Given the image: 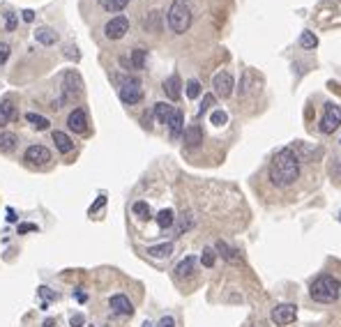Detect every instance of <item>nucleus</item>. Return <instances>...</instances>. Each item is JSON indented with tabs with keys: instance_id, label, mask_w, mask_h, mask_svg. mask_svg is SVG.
Segmentation results:
<instances>
[{
	"instance_id": "obj_1",
	"label": "nucleus",
	"mask_w": 341,
	"mask_h": 327,
	"mask_svg": "<svg viewBox=\"0 0 341 327\" xmlns=\"http://www.w3.org/2000/svg\"><path fill=\"white\" fill-rule=\"evenodd\" d=\"M300 177V159L293 148H281L270 164V182L275 187H291Z\"/></svg>"
},
{
	"instance_id": "obj_2",
	"label": "nucleus",
	"mask_w": 341,
	"mask_h": 327,
	"mask_svg": "<svg viewBox=\"0 0 341 327\" xmlns=\"http://www.w3.org/2000/svg\"><path fill=\"white\" fill-rule=\"evenodd\" d=\"M339 293H341V283L336 281L334 277L330 274H323V277L314 279V283L309 286V295L321 304H330L339 300Z\"/></svg>"
},
{
	"instance_id": "obj_3",
	"label": "nucleus",
	"mask_w": 341,
	"mask_h": 327,
	"mask_svg": "<svg viewBox=\"0 0 341 327\" xmlns=\"http://www.w3.org/2000/svg\"><path fill=\"white\" fill-rule=\"evenodd\" d=\"M166 21H168V28L176 35H182V32L189 30V25H191L189 0H173L168 7V14H166Z\"/></svg>"
},
{
	"instance_id": "obj_4",
	"label": "nucleus",
	"mask_w": 341,
	"mask_h": 327,
	"mask_svg": "<svg viewBox=\"0 0 341 327\" xmlns=\"http://www.w3.org/2000/svg\"><path fill=\"white\" fill-rule=\"evenodd\" d=\"M118 95L125 104H139L143 99V88H141V81L136 76H122L118 81Z\"/></svg>"
},
{
	"instance_id": "obj_5",
	"label": "nucleus",
	"mask_w": 341,
	"mask_h": 327,
	"mask_svg": "<svg viewBox=\"0 0 341 327\" xmlns=\"http://www.w3.org/2000/svg\"><path fill=\"white\" fill-rule=\"evenodd\" d=\"M81 92H83V81H81L79 71L67 69L65 76H62V99L58 101V104H62V101H70V99H76Z\"/></svg>"
},
{
	"instance_id": "obj_6",
	"label": "nucleus",
	"mask_w": 341,
	"mask_h": 327,
	"mask_svg": "<svg viewBox=\"0 0 341 327\" xmlns=\"http://www.w3.org/2000/svg\"><path fill=\"white\" fill-rule=\"evenodd\" d=\"M233 88H235V79H233V74L228 69H221L215 74V79H212V90H215V97H219V99H228V97L233 95Z\"/></svg>"
},
{
	"instance_id": "obj_7",
	"label": "nucleus",
	"mask_w": 341,
	"mask_h": 327,
	"mask_svg": "<svg viewBox=\"0 0 341 327\" xmlns=\"http://www.w3.org/2000/svg\"><path fill=\"white\" fill-rule=\"evenodd\" d=\"M341 127V106L336 104H327L325 111H323L321 118V131L323 134H332Z\"/></svg>"
},
{
	"instance_id": "obj_8",
	"label": "nucleus",
	"mask_w": 341,
	"mask_h": 327,
	"mask_svg": "<svg viewBox=\"0 0 341 327\" xmlns=\"http://www.w3.org/2000/svg\"><path fill=\"white\" fill-rule=\"evenodd\" d=\"M129 32V19L127 16H113L109 23L104 25V35L109 40H122V37Z\"/></svg>"
},
{
	"instance_id": "obj_9",
	"label": "nucleus",
	"mask_w": 341,
	"mask_h": 327,
	"mask_svg": "<svg viewBox=\"0 0 341 327\" xmlns=\"http://www.w3.org/2000/svg\"><path fill=\"white\" fill-rule=\"evenodd\" d=\"M295 318H297L295 304H279V307L272 309V322L279 327H286L291 322H295Z\"/></svg>"
},
{
	"instance_id": "obj_10",
	"label": "nucleus",
	"mask_w": 341,
	"mask_h": 327,
	"mask_svg": "<svg viewBox=\"0 0 341 327\" xmlns=\"http://www.w3.org/2000/svg\"><path fill=\"white\" fill-rule=\"evenodd\" d=\"M23 159L28 164H32V166H44V164L51 161V150L44 146H30L23 152Z\"/></svg>"
},
{
	"instance_id": "obj_11",
	"label": "nucleus",
	"mask_w": 341,
	"mask_h": 327,
	"mask_svg": "<svg viewBox=\"0 0 341 327\" xmlns=\"http://www.w3.org/2000/svg\"><path fill=\"white\" fill-rule=\"evenodd\" d=\"M67 127H70L72 131H76V134L88 131V116H85L83 108H74V111L67 116Z\"/></svg>"
},
{
	"instance_id": "obj_12",
	"label": "nucleus",
	"mask_w": 341,
	"mask_h": 327,
	"mask_svg": "<svg viewBox=\"0 0 341 327\" xmlns=\"http://www.w3.org/2000/svg\"><path fill=\"white\" fill-rule=\"evenodd\" d=\"M109 304H111V309H113V313H118V316H131V313H134V304L129 302V297L120 295V293L111 297Z\"/></svg>"
},
{
	"instance_id": "obj_13",
	"label": "nucleus",
	"mask_w": 341,
	"mask_h": 327,
	"mask_svg": "<svg viewBox=\"0 0 341 327\" xmlns=\"http://www.w3.org/2000/svg\"><path fill=\"white\" fill-rule=\"evenodd\" d=\"M166 127H168V136L173 138V141H178V138L185 134V116H182L180 108L173 111V116H170V120L166 122Z\"/></svg>"
},
{
	"instance_id": "obj_14",
	"label": "nucleus",
	"mask_w": 341,
	"mask_h": 327,
	"mask_svg": "<svg viewBox=\"0 0 341 327\" xmlns=\"http://www.w3.org/2000/svg\"><path fill=\"white\" fill-rule=\"evenodd\" d=\"M164 92H166V97H168L170 101H178L180 99V95H182V81H180V76L178 74H170L168 79L164 81Z\"/></svg>"
},
{
	"instance_id": "obj_15",
	"label": "nucleus",
	"mask_w": 341,
	"mask_h": 327,
	"mask_svg": "<svg viewBox=\"0 0 341 327\" xmlns=\"http://www.w3.org/2000/svg\"><path fill=\"white\" fill-rule=\"evenodd\" d=\"M215 251H217V253H221V258H224L226 263H233V265H242V263H245V261H242V256L235 251V249H231L228 244H226V242H221V240L217 242Z\"/></svg>"
},
{
	"instance_id": "obj_16",
	"label": "nucleus",
	"mask_w": 341,
	"mask_h": 327,
	"mask_svg": "<svg viewBox=\"0 0 341 327\" xmlns=\"http://www.w3.org/2000/svg\"><path fill=\"white\" fill-rule=\"evenodd\" d=\"M182 138H185L187 148H198L203 143V129L198 125H189L182 134Z\"/></svg>"
},
{
	"instance_id": "obj_17",
	"label": "nucleus",
	"mask_w": 341,
	"mask_h": 327,
	"mask_svg": "<svg viewBox=\"0 0 341 327\" xmlns=\"http://www.w3.org/2000/svg\"><path fill=\"white\" fill-rule=\"evenodd\" d=\"M53 143H55V148H58L62 155H70V152L74 150V141H72L65 131H53Z\"/></svg>"
},
{
	"instance_id": "obj_18",
	"label": "nucleus",
	"mask_w": 341,
	"mask_h": 327,
	"mask_svg": "<svg viewBox=\"0 0 341 327\" xmlns=\"http://www.w3.org/2000/svg\"><path fill=\"white\" fill-rule=\"evenodd\" d=\"M35 40L40 42V44H44V46H51V44L58 42V32L44 25V28H37V30H35Z\"/></svg>"
},
{
	"instance_id": "obj_19",
	"label": "nucleus",
	"mask_w": 341,
	"mask_h": 327,
	"mask_svg": "<svg viewBox=\"0 0 341 327\" xmlns=\"http://www.w3.org/2000/svg\"><path fill=\"white\" fill-rule=\"evenodd\" d=\"M16 111H14V104L12 99H3L0 101V127H5L10 120H14Z\"/></svg>"
},
{
	"instance_id": "obj_20",
	"label": "nucleus",
	"mask_w": 341,
	"mask_h": 327,
	"mask_svg": "<svg viewBox=\"0 0 341 327\" xmlns=\"http://www.w3.org/2000/svg\"><path fill=\"white\" fill-rule=\"evenodd\" d=\"M194 265H196V258H194V256L182 258V261L176 265V277H180V279L189 277L191 272H194Z\"/></svg>"
},
{
	"instance_id": "obj_21",
	"label": "nucleus",
	"mask_w": 341,
	"mask_h": 327,
	"mask_svg": "<svg viewBox=\"0 0 341 327\" xmlns=\"http://www.w3.org/2000/svg\"><path fill=\"white\" fill-rule=\"evenodd\" d=\"M173 111H176V106L166 104V101H157V104H155V116H157V120H159V122H164V125L170 120Z\"/></svg>"
},
{
	"instance_id": "obj_22",
	"label": "nucleus",
	"mask_w": 341,
	"mask_h": 327,
	"mask_svg": "<svg viewBox=\"0 0 341 327\" xmlns=\"http://www.w3.org/2000/svg\"><path fill=\"white\" fill-rule=\"evenodd\" d=\"M19 143V136L12 131H0V152H12Z\"/></svg>"
},
{
	"instance_id": "obj_23",
	"label": "nucleus",
	"mask_w": 341,
	"mask_h": 327,
	"mask_svg": "<svg viewBox=\"0 0 341 327\" xmlns=\"http://www.w3.org/2000/svg\"><path fill=\"white\" fill-rule=\"evenodd\" d=\"M25 120L30 122L32 127H35L37 131H44V129H49V118H44V116H40V113H25Z\"/></svg>"
},
{
	"instance_id": "obj_24",
	"label": "nucleus",
	"mask_w": 341,
	"mask_h": 327,
	"mask_svg": "<svg viewBox=\"0 0 341 327\" xmlns=\"http://www.w3.org/2000/svg\"><path fill=\"white\" fill-rule=\"evenodd\" d=\"M157 224H159L161 231H164V228H170L173 224H176V212L168 210V207H166V210H161L159 214H157Z\"/></svg>"
},
{
	"instance_id": "obj_25",
	"label": "nucleus",
	"mask_w": 341,
	"mask_h": 327,
	"mask_svg": "<svg viewBox=\"0 0 341 327\" xmlns=\"http://www.w3.org/2000/svg\"><path fill=\"white\" fill-rule=\"evenodd\" d=\"M148 253H150L152 258H168L170 253H173V244H170V242L157 244V247H150V249H148Z\"/></svg>"
},
{
	"instance_id": "obj_26",
	"label": "nucleus",
	"mask_w": 341,
	"mask_h": 327,
	"mask_svg": "<svg viewBox=\"0 0 341 327\" xmlns=\"http://www.w3.org/2000/svg\"><path fill=\"white\" fill-rule=\"evenodd\" d=\"M101 10L106 12H122L127 5H129V0H99Z\"/></svg>"
},
{
	"instance_id": "obj_27",
	"label": "nucleus",
	"mask_w": 341,
	"mask_h": 327,
	"mask_svg": "<svg viewBox=\"0 0 341 327\" xmlns=\"http://www.w3.org/2000/svg\"><path fill=\"white\" fill-rule=\"evenodd\" d=\"M146 60H148V51L146 49H134V51H131V65H134V69H143V67H146Z\"/></svg>"
},
{
	"instance_id": "obj_28",
	"label": "nucleus",
	"mask_w": 341,
	"mask_h": 327,
	"mask_svg": "<svg viewBox=\"0 0 341 327\" xmlns=\"http://www.w3.org/2000/svg\"><path fill=\"white\" fill-rule=\"evenodd\" d=\"M131 212H134L136 216H141V219H152V212H150V205H148L146 201H136L134 205H131Z\"/></svg>"
},
{
	"instance_id": "obj_29",
	"label": "nucleus",
	"mask_w": 341,
	"mask_h": 327,
	"mask_svg": "<svg viewBox=\"0 0 341 327\" xmlns=\"http://www.w3.org/2000/svg\"><path fill=\"white\" fill-rule=\"evenodd\" d=\"M178 219H180V224H178V228H176V233H178V235L187 233L191 226H194V216H191L189 212H185V214H182V216H178Z\"/></svg>"
},
{
	"instance_id": "obj_30",
	"label": "nucleus",
	"mask_w": 341,
	"mask_h": 327,
	"mask_svg": "<svg viewBox=\"0 0 341 327\" xmlns=\"http://www.w3.org/2000/svg\"><path fill=\"white\" fill-rule=\"evenodd\" d=\"M187 97H189V99H196V97H201V83H198V81L196 79H189L187 81Z\"/></svg>"
},
{
	"instance_id": "obj_31",
	"label": "nucleus",
	"mask_w": 341,
	"mask_h": 327,
	"mask_svg": "<svg viewBox=\"0 0 341 327\" xmlns=\"http://www.w3.org/2000/svg\"><path fill=\"white\" fill-rule=\"evenodd\" d=\"M300 46H304V49H316L318 46V40H316V35L314 32H302L300 35Z\"/></svg>"
},
{
	"instance_id": "obj_32",
	"label": "nucleus",
	"mask_w": 341,
	"mask_h": 327,
	"mask_svg": "<svg viewBox=\"0 0 341 327\" xmlns=\"http://www.w3.org/2000/svg\"><path fill=\"white\" fill-rule=\"evenodd\" d=\"M146 28L148 30H159V12H150L148 14V19H146Z\"/></svg>"
},
{
	"instance_id": "obj_33",
	"label": "nucleus",
	"mask_w": 341,
	"mask_h": 327,
	"mask_svg": "<svg viewBox=\"0 0 341 327\" xmlns=\"http://www.w3.org/2000/svg\"><path fill=\"white\" fill-rule=\"evenodd\" d=\"M215 261H217V251H215V249H206L203 256H201L203 267H212V265H215Z\"/></svg>"
},
{
	"instance_id": "obj_34",
	"label": "nucleus",
	"mask_w": 341,
	"mask_h": 327,
	"mask_svg": "<svg viewBox=\"0 0 341 327\" xmlns=\"http://www.w3.org/2000/svg\"><path fill=\"white\" fill-rule=\"evenodd\" d=\"M226 120H228V116H226L224 111H212V116H210V122H212V125L221 127V125H226Z\"/></svg>"
},
{
	"instance_id": "obj_35",
	"label": "nucleus",
	"mask_w": 341,
	"mask_h": 327,
	"mask_svg": "<svg viewBox=\"0 0 341 327\" xmlns=\"http://www.w3.org/2000/svg\"><path fill=\"white\" fill-rule=\"evenodd\" d=\"M210 106H215V95H206L201 101V108H198V116H203V113H208V108Z\"/></svg>"
},
{
	"instance_id": "obj_36",
	"label": "nucleus",
	"mask_w": 341,
	"mask_h": 327,
	"mask_svg": "<svg viewBox=\"0 0 341 327\" xmlns=\"http://www.w3.org/2000/svg\"><path fill=\"white\" fill-rule=\"evenodd\" d=\"M7 58H10V44L0 42V65H5Z\"/></svg>"
},
{
	"instance_id": "obj_37",
	"label": "nucleus",
	"mask_w": 341,
	"mask_h": 327,
	"mask_svg": "<svg viewBox=\"0 0 341 327\" xmlns=\"http://www.w3.org/2000/svg\"><path fill=\"white\" fill-rule=\"evenodd\" d=\"M5 28H7V30H14V28H16V16L12 14V12H10V14H5Z\"/></svg>"
},
{
	"instance_id": "obj_38",
	"label": "nucleus",
	"mask_w": 341,
	"mask_h": 327,
	"mask_svg": "<svg viewBox=\"0 0 341 327\" xmlns=\"http://www.w3.org/2000/svg\"><path fill=\"white\" fill-rule=\"evenodd\" d=\"M157 327H176V320H173V316H164L157 322Z\"/></svg>"
},
{
	"instance_id": "obj_39",
	"label": "nucleus",
	"mask_w": 341,
	"mask_h": 327,
	"mask_svg": "<svg viewBox=\"0 0 341 327\" xmlns=\"http://www.w3.org/2000/svg\"><path fill=\"white\" fill-rule=\"evenodd\" d=\"M83 322H85V318L81 316V313H76V316L70 318V325H72V327H83Z\"/></svg>"
},
{
	"instance_id": "obj_40",
	"label": "nucleus",
	"mask_w": 341,
	"mask_h": 327,
	"mask_svg": "<svg viewBox=\"0 0 341 327\" xmlns=\"http://www.w3.org/2000/svg\"><path fill=\"white\" fill-rule=\"evenodd\" d=\"M32 231H37L35 224H21V226H19V235H23V233H32Z\"/></svg>"
},
{
	"instance_id": "obj_41",
	"label": "nucleus",
	"mask_w": 341,
	"mask_h": 327,
	"mask_svg": "<svg viewBox=\"0 0 341 327\" xmlns=\"http://www.w3.org/2000/svg\"><path fill=\"white\" fill-rule=\"evenodd\" d=\"M104 203H106V196H104V194H101V196L97 198V203H95V205L90 207V214H95V212L99 210V207H104Z\"/></svg>"
},
{
	"instance_id": "obj_42",
	"label": "nucleus",
	"mask_w": 341,
	"mask_h": 327,
	"mask_svg": "<svg viewBox=\"0 0 341 327\" xmlns=\"http://www.w3.org/2000/svg\"><path fill=\"white\" fill-rule=\"evenodd\" d=\"M67 56H70V58H74V60H79V53H76V49H74V46H67Z\"/></svg>"
},
{
	"instance_id": "obj_43",
	"label": "nucleus",
	"mask_w": 341,
	"mask_h": 327,
	"mask_svg": "<svg viewBox=\"0 0 341 327\" xmlns=\"http://www.w3.org/2000/svg\"><path fill=\"white\" fill-rule=\"evenodd\" d=\"M35 19V12H30V10H25L23 12V21H28V23H30V21Z\"/></svg>"
},
{
	"instance_id": "obj_44",
	"label": "nucleus",
	"mask_w": 341,
	"mask_h": 327,
	"mask_svg": "<svg viewBox=\"0 0 341 327\" xmlns=\"http://www.w3.org/2000/svg\"><path fill=\"white\" fill-rule=\"evenodd\" d=\"M76 300H79V302H85V300H88V295H85V293H76Z\"/></svg>"
},
{
	"instance_id": "obj_45",
	"label": "nucleus",
	"mask_w": 341,
	"mask_h": 327,
	"mask_svg": "<svg viewBox=\"0 0 341 327\" xmlns=\"http://www.w3.org/2000/svg\"><path fill=\"white\" fill-rule=\"evenodd\" d=\"M55 325V320L53 318H49V320H44V327H53Z\"/></svg>"
},
{
	"instance_id": "obj_46",
	"label": "nucleus",
	"mask_w": 341,
	"mask_h": 327,
	"mask_svg": "<svg viewBox=\"0 0 341 327\" xmlns=\"http://www.w3.org/2000/svg\"><path fill=\"white\" fill-rule=\"evenodd\" d=\"M7 214H10V216H7L10 222H16V214H14V210H10V212H7Z\"/></svg>"
},
{
	"instance_id": "obj_47",
	"label": "nucleus",
	"mask_w": 341,
	"mask_h": 327,
	"mask_svg": "<svg viewBox=\"0 0 341 327\" xmlns=\"http://www.w3.org/2000/svg\"><path fill=\"white\" fill-rule=\"evenodd\" d=\"M143 327H155V325H152L150 320H146V322H143Z\"/></svg>"
},
{
	"instance_id": "obj_48",
	"label": "nucleus",
	"mask_w": 341,
	"mask_h": 327,
	"mask_svg": "<svg viewBox=\"0 0 341 327\" xmlns=\"http://www.w3.org/2000/svg\"><path fill=\"white\" fill-rule=\"evenodd\" d=\"M339 222H341V212H339Z\"/></svg>"
}]
</instances>
